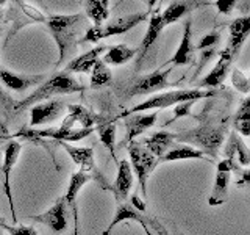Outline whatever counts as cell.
Returning a JSON list of instances; mask_svg holds the SVG:
<instances>
[{
    "mask_svg": "<svg viewBox=\"0 0 250 235\" xmlns=\"http://www.w3.org/2000/svg\"><path fill=\"white\" fill-rule=\"evenodd\" d=\"M194 6L195 5H194V2H191V0H175V2H172L166 10H164V13H161L163 25L167 27L170 24L180 21L183 16L189 13Z\"/></svg>",
    "mask_w": 250,
    "mask_h": 235,
    "instance_id": "83f0119b",
    "label": "cell"
},
{
    "mask_svg": "<svg viewBox=\"0 0 250 235\" xmlns=\"http://www.w3.org/2000/svg\"><path fill=\"white\" fill-rule=\"evenodd\" d=\"M175 141V133L174 132H166V130H160L155 132L150 138L144 140V146L147 147V151L152 155H155L156 159H161V157L166 154L170 146L174 144Z\"/></svg>",
    "mask_w": 250,
    "mask_h": 235,
    "instance_id": "cb8c5ba5",
    "label": "cell"
},
{
    "mask_svg": "<svg viewBox=\"0 0 250 235\" xmlns=\"http://www.w3.org/2000/svg\"><path fill=\"white\" fill-rule=\"evenodd\" d=\"M146 218L147 216H144L141 212H138L130 202H127V201L119 202L116 207V215L113 218V221L109 223L108 227L104 231V235H109V232H111L117 224H121L124 221H136L139 224H143V223H146Z\"/></svg>",
    "mask_w": 250,
    "mask_h": 235,
    "instance_id": "d4e9b609",
    "label": "cell"
},
{
    "mask_svg": "<svg viewBox=\"0 0 250 235\" xmlns=\"http://www.w3.org/2000/svg\"><path fill=\"white\" fill-rule=\"evenodd\" d=\"M67 210L69 207L64 201V196H61V198H58L57 202H55L50 209H47L44 213L30 216V219L35 223H41L47 226L55 234H61L67 229Z\"/></svg>",
    "mask_w": 250,
    "mask_h": 235,
    "instance_id": "8fae6325",
    "label": "cell"
},
{
    "mask_svg": "<svg viewBox=\"0 0 250 235\" xmlns=\"http://www.w3.org/2000/svg\"><path fill=\"white\" fill-rule=\"evenodd\" d=\"M109 46H96L94 49L80 55L74 60H70L66 66V72H89L94 65L100 60V55L108 50Z\"/></svg>",
    "mask_w": 250,
    "mask_h": 235,
    "instance_id": "7402d4cb",
    "label": "cell"
},
{
    "mask_svg": "<svg viewBox=\"0 0 250 235\" xmlns=\"http://www.w3.org/2000/svg\"><path fill=\"white\" fill-rule=\"evenodd\" d=\"M89 180H91V176L86 174V172H83V171H77V172H74L72 176H70L67 191L64 194V201L67 204V207H70V209L75 207L78 193H80V190L89 182Z\"/></svg>",
    "mask_w": 250,
    "mask_h": 235,
    "instance_id": "f1b7e54d",
    "label": "cell"
},
{
    "mask_svg": "<svg viewBox=\"0 0 250 235\" xmlns=\"http://www.w3.org/2000/svg\"><path fill=\"white\" fill-rule=\"evenodd\" d=\"M99 133H100V141L105 147H108V151L111 152V155L116 159V124L114 122H104L99 125Z\"/></svg>",
    "mask_w": 250,
    "mask_h": 235,
    "instance_id": "d6a6232c",
    "label": "cell"
},
{
    "mask_svg": "<svg viewBox=\"0 0 250 235\" xmlns=\"http://www.w3.org/2000/svg\"><path fill=\"white\" fill-rule=\"evenodd\" d=\"M133 187V171L128 160H121L117 163V176L113 184V194L116 202H125Z\"/></svg>",
    "mask_w": 250,
    "mask_h": 235,
    "instance_id": "ac0fdd59",
    "label": "cell"
},
{
    "mask_svg": "<svg viewBox=\"0 0 250 235\" xmlns=\"http://www.w3.org/2000/svg\"><path fill=\"white\" fill-rule=\"evenodd\" d=\"M94 129H83V127H67L61 124L60 127H50V129H23L16 133V137H23L27 140H57V141H66V143H75L86 137H89Z\"/></svg>",
    "mask_w": 250,
    "mask_h": 235,
    "instance_id": "52a82bcc",
    "label": "cell"
},
{
    "mask_svg": "<svg viewBox=\"0 0 250 235\" xmlns=\"http://www.w3.org/2000/svg\"><path fill=\"white\" fill-rule=\"evenodd\" d=\"M8 104L11 105V100L8 99V96H6V94L2 91V88H0V105H2V107H6ZM11 107L14 108V105H11Z\"/></svg>",
    "mask_w": 250,
    "mask_h": 235,
    "instance_id": "b9f144b4",
    "label": "cell"
},
{
    "mask_svg": "<svg viewBox=\"0 0 250 235\" xmlns=\"http://www.w3.org/2000/svg\"><path fill=\"white\" fill-rule=\"evenodd\" d=\"M158 119V112H152V113H131V115H125L124 116V125L125 130H127V143L136 140L139 135H143L146 130L156 124Z\"/></svg>",
    "mask_w": 250,
    "mask_h": 235,
    "instance_id": "9a60e30c",
    "label": "cell"
},
{
    "mask_svg": "<svg viewBox=\"0 0 250 235\" xmlns=\"http://www.w3.org/2000/svg\"><path fill=\"white\" fill-rule=\"evenodd\" d=\"M141 226H143V229H144V232H146V235H153V234L150 232V229H148V226H147L146 223H143V224H141Z\"/></svg>",
    "mask_w": 250,
    "mask_h": 235,
    "instance_id": "ee69618b",
    "label": "cell"
},
{
    "mask_svg": "<svg viewBox=\"0 0 250 235\" xmlns=\"http://www.w3.org/2000/svg\"><path fill=\"white\" fill-rule=\"evenodd\" d=\"M45 80L44 75H22L11 72L8 69H0V82H2L8 90L22 93L30 88H36Z\"/></svg>",
    "mask_w": 250,
    "mask_h": 235,
    "instance_id": "e0dca14e",
    "label": "cell"
},
{
    "mask_svg": "<svg viewBox=\"0 0 250 235\" xmlns=\"http://www.w3.org/2000/svg\"><path fill=\"white\" fill-rule=\"evenodd\" d=\"M192 31H191V19L185 21V28H183V38L180 41V46L177 52L172 55L169 63L175 66H183L192 63Z\"/></svg>",
    "mask_w": 250,
    "mask_h": 235,
    "instance_id": "603a6c76",
    "label": "cell"
},
{
    "mask_svg": "<svg viewBox=\"0 0 250 235\" xmlns=\"http://www.w3.org/2000/svg\"><path fill=\"white\" fill-rule=\"evenodd\" d=\"M128 155H130L131 171L136 174L141 193H143V198H146L148 177H150L153 169L156 168V164H158V159L148 152L144 144L138 143L136 140L128 143Z\"/></svg>",
    "mask_w": 250,
    "mask_h": 235,
    "instance_id": "8992f818",
    "label": "cell"
},
{
    "mask_svg": "<svg viewBox=\"0 0 250 235\" xmlns=\"http://www.w3.org/2000/svg\"><path fill=\"white\" fill-rule=\"evenodd\" d=\"M8 0H0V5H3V3H6Z\"/></svg>",
    "mask_w": 250,
    "mask_h": 235,
    "instance_id": "bcb514c9",
    "label": "cell"
},
{
    "mask_svg": "<svg viewBox=\"0 0 250 235\" xmlns=\"http://www.w3.org/2000/svg\"><path fill=\"white\" fill-rule=\"evenodd\" d=\"M229 31H230V38H229V44H227L225 49L229 50L233 57H236L250 33V18L249 16H244V18L234 19L233 22H230Z\"/></svg>",
    "mask_w": 250,
    "mask_h": 235,
    "instance_id": "d6986e66",
    "label": "cell"
},
{
    "mask_svg": "<svg viewBox=\"0 0 250 235\" xmlns=\"http://www.w3.org/2000/svg\"><path fill=\"white\" fill-rule=\"evenodd\" d=\"M205 159V154L202 151H199L197 147H192L189 144H175V146H170L169 151L164 154L160 162H177V160H202Z\"/></svg>",
    "mask_w": 250,
    "mask_h": 235,
    "instance_id": "4316f807",
    "label": "cell"
},
{
    "mask_svg": "<svg viewBox=\"0 0 250 235\" xmlns=\"http://www.w3.org/2000/svg\"><path fill=\"white\" fill-rule=\"evenodd\" d=\"M0 19H2V13H0Z\"/></svg>",
    "mask_w": 250,
    "mask_h": 235,
    "instance_id": "c3c4849f",
    "label": "cell"
},
{
    "mask_svg": "<svg viewBox=\"0 0 250 235\" xmlns=\"http://www.w3.org/2000/svg\"><path fill=\"white\" fill-rule=\"evenodd\" d=\"M22 151V144L19 141L11 140L8 141L3 147V154H2V164H0V171L3 172V191L10 204V210L13 213V224L18 223V216H16V210H14V201H13V191H11V172L18 163V159Z\"/></svg>",
    "mask_w": 250,
    "mask_h": 235,
    "instance_id": "9c48e42d",
    "label": "cell"
},
{
    "mask_svg": "<svg viewBox=\"0 0 250 235\" xmlns=\"http://www.w3.org/2000/svg\"><path fill=\"white\" fill-rule=\"evenodd\" d=\"M109 0H86V16L92 21L96 27L102 25L109 16Z\"/></svg>",
    "mask_w": 250,
    "mask_h": 235,
    "instance_id": "4dcf8cb0",
    "label": "cell"
},
{
    "mask_svg": "<svg viewBox=\"0 0 250 235\" xmlns=\"http://www.w3.org/2000/svg\"><path fill=\"white\" fill-rule=\"evenodd\" d=\"M45 25L50 30V33L58 46V63L61 66L67 60V57L75 50L78 44V36L84 30L86 18L84 14H57L45 18Z\"/></svg>",
    "mask_w": 250,
    "mask_h": 235,
    "instance_id": "6da1fadb",
    "label": "cell"
},
{
    "mask_svg": "<svg viewBox=\"0 0 250 235\" xmlns=\"http://www.w3.org/2000/svg\"><path fill=\"white\" fill-rule=\"evenodd\" d=\"M156 3H158V0H148V11H150Z\"/></svg>",
    "mask_w": 250,
    "mask_h": 235,
    "instance_id": "f6af8a7d",
    "label": "cell"
},
{
    "mask_svg": "<svg viewBox=\"0 0 250 235\" xmlns=\"http://www.w3.org/2000/svg\"><path fill=\"white\" fill-rule=\"evenodd\" d=\"M146 224H147V226H150L152 229H155L158 235H169L167 231L164 229V226H161L158 221H156V219H153V218H150V216H147V218H146Z\"/></svg>",
    "mask_w": 250,
    "mask_h": 235,
    "instance_id": "ab89813d",
    "label": "cell"
},
{
    "mask_svg": "<svg viewBox=\"0 0 250 235\" xmlns=\"http://www.w3.org/2000/svg\"><path fill=\"white\" fill-rule=\"evenodd\" d=\"M0 160H2V152H0Z\"/></svg>",
    "mask_w": 250,
    "mask_h": 235,
    "instance_id": "7dc6e473",
    "label": "cell"
},
{
    "mask_svg": "<svg viewBox=\"0 0 250 235\" xmlns=\"http://www.w3.org/2000/svg\"><path fill=\"white\" fill-rule=\"evenodd\" d=\"M219 39H221V35H219V31H216V30L209 31V33H207L199 41L197 49L199 50H205V49H209V47H216L217 43H219Z\"/></svg>",
    "mask_w": 250,
    "mask_h": 235,
    "instance_id": "e575fe53",
    "label": "cell"
},
{
    "mask_svg": "<svg viewBox=\"0 0 250 235\" xmlns=\"http://www.w3.org/2000/svg\"><path fill=\"white\" fill-rule=\"evenodd\" d=\"M194 105V100H186V102H180V104L174 105L172 108V112H174V119L177 118H183V116H188L191 115V108Z\"/></svg>",
    "mask_w": 250,
    "mask_h": 235,
    "instance_id": "8d00e7d4",
    "label": "cell"
},
{
    "mask_svg": "<svg viewBox=\"0 0 250 235\" xmlns=\"http://www.w3.org/2000/svg\"><path fill=\"white\" fill-rule=\"evenodd\" d=\"M82 91H84V85H82V82H78L75 77L70 75V72L61 70V72H57L50 78L44 80L41 85H38L36 90L33 93H30L25 99L14 104V110L16 112H21L23 108L39 104V102L50 100V97L53 96H62V94H74Z\"/></svg>",
    "mask_w": 250,
    "mask_h": 235,
    "instance_id": "7a4b0ae2",
    "label": "cell"
},
{
    "mask_svg": "<svg viewBox=\"0 0 250 235\" xmlns=\"http://www.w3.org/2000/svg\"><path fill=\"white\" fill-rule=\"evenodd\" d=\"M231 85L242 94H249V91H250L249 77L242 72L241 69H233L231 70Z\"/></svg>",
    "mask_w": 250,
    "mask_h": 235,
    "instance_id": "836d02e7",
    "label": "cell"
},
{
    "mask_svg": "<svg viewBox=\"0 0 250 235\" xmlns=\"http://www.w3.org/2000/svg\"><path fill=\"white\" fill-rule=\"evenodd\" d=\"M58 144L69 154V157L74 160V163L80 166V171L86 172V174H89L91 179L99 180V182H102V187L106 188V180L96 166V160H94V149L92 147H75L70 143H66V141H58Z\"/></svg>",
    "mask_w": 250,
    "mask_h": 235,
    "instance_id": "30bf717a",
    "label": "cell"
},
{
    "mask_svg": "<svg viewBox=\"0 0 250 235\" xmlns=\"http://www.w3.org/2000/svg\"><path fill=\"white\" fill-rule=\"evenodd\" d=\"M236 2L238 0H216V8L221 14L229 16L233 13L234 6H236Z\"/></svg>",
    "mask_w": 250,
    "mask_h": 235,
    "instance_id": "f35d334b",
    "label": "cell"
},
{
    "mask_svg": "<svg viewBox=\"0 0 250 235\" xmlns=\"http://www.w3.org/2000/svg\"><path fill=\"white\" fill-rule=\"evenodd\" d=\"M5 232H8V235H38L36 229L33 226H5Z\"/></svg>",
    "mask_w": 250,
    "mask_h": 235,
    "instance_id": "d590c367",
    "label": "cell"
},
{
    "mask_svg": "<svg viewBox=\"0 0 250 235\" xmlns=\"http://www.w3.org/2000/svg\"><path fill=\"white\" fill-rule=\"evenodd\" d=\"M113 83V74L109 68L105 65L104 61L99 60L94 68L91 69V82H89V88L91 90H100L109 86Z\"/></svg>",
    "mask_w": 250,
    "mask_h": 235,
    "instance_id": "f546056e",
    "label": "cell"
},
{
    "mask_svg": "<svg viewBox=\"0 0 250 235\" xmlns=\"http://www.w3.org/2000/svg\"><path fill=\"white\" fill-rule=\"evenodd\" d=\"M216 53H217L216 47H209V49L200 50V63L197 65V74L203 69V66H205L207 63H209L211 60H213V58L216 57Z\"/></svg>",
    "mask_w": 250,
    "mask_h": 235,
    "instance_id": "74e56055",
    "label": "cell"
},
{
    "mask_svg": "<svg viewBox=\"0 0 250 235\" xmlns=\"http://www.w3.org/2000/svg\"><path fill=\"white\" fill-rule=\"evenodd\" d=\"M234 132L239 133L241 137L250 135V99L246 97L234 116Z\"/></svg>",
    "mask_w": 250,
    "mask_h": 235,
    "instance_id": "1f68e13d",
    "label": "cell"
},
{
    "mask_svg": "<svg viewBox=\"0 0 250 235\" xmlns=\"http://www.w3.org/2000/svg\"><path fill=\"white\" fill-rule=\"evenodd\" d=\"M231 162L230 160H221L216 166V180L213 187V193H211L208 204L213 207L222 206V204L229 198V185L231 180Z\"/></svg>",
    "mask_w": 250,
    "mask_h": 235,
    "instance_id": "4fadbf2b",
    "label": "cell"
},
{
    "mask_svg": "<svg viewBox=\"0 0 250 235\" xmlns=\"http://www.w3.org/2000/svg\"><path fill=\"white\" fill-rule=\"evenodd\" d=\"M224 155L227 160L238 162L241 166H249L250 163V154L249 147L246 146L244 141L241 140V137L236 132H231L229 135V141L224 147Z\"/></svg>",
    "mask_w": 250,
    "mask_h": 235,
    "instance_id": "44dd1931",
    "label": "cell"
},
{
    "mask_svg": "<svg viewBox=\"0 0 250 235\" xmlns=\"http://www.w3.org/2000/svg\"><path fill=\"white\" fill-rule=\"evenodd\" d=\"M172 72V68L164 69V70H155L152 74L147 75H139L133 80L128 86L127 96L135 97V96H144V94H155L163 90L174 86L177 83L169 82V74Z\"/></svg>",
    "mask_w": 250,
    "mask_h": 235,
    "instance_id": "ba28073f",
    "label": "cell"
},
{
    "mask_svg": "<svg viewBox=\"0 0 250 235\" xmlns=\"http://www.w3.org/2000/svg\"><path fill=\"white\" fill-rule=\"evenodd\" d=\"M5 226H6V221H5V218H2V216H0V235H3Z\"/></svg>",
    "mask_w": 250,
    "mask_h": 235,
    "instance_id": "7bdbcfd3",
    "label": "cell"
},
{
    "mask_svg": "<svg viewBox=\"0 0 250 235\" xmlns=\"http://www.w3.org/2000/svg\"><path fill=\"white\" fill-rule=\"evenodd\" d=\"M67 116L64 118L62 124L67 127H83V129H94L96 124H104L102 118L96 113H92L91 110L84 108L82 105H67Z\"/></svg>",
    "mask_w": 250,
    "mask_h": 235,
    "instance_id": "2e32d148",
    "label": "cell"
},
{
    "mask_svg": "<svg viewBox=\"0 0 250 235\" xmlns=\"http://www.w3.org/2000/svg\"><path fill=\"white\" fill-rule=\"evenodd\" d=\"M214 94L213 90H177V91H167V93H158L155 96L148 97L147 100L141 102V104L135 105L128 112H125V115L131 113H143L147 110H164L169 107H174L180 102L186 100H199L203 97H211Z\"/></svg>",
    "mask_w": 250,
    "mask_h": 235,
    "instance_id": "277c9868",
    "label": "cell"
},
{
    "mask_svg": "<svg viewBox=\"0 0 250 235\" xmlns=\"http://www.w3.org/2000/svg\"><path fill=\"white\" fill-rule=\"evenodd\" d=\"M138 53V47H128L127 44H117V46H109L106 53L104 55L102 61L105 63L106 66H121L133 60V57Z\"/></svg>",
    "mask_w": 250,
    "mask_h": 235,
    "instance_id": "484cf974",
    "label": "cell"
},
{
    "mask_svg": "<svg viewBox=\"0 0 250 235\" xmlns=\"http://www.w3.org/2000/svg\"><path fill=\"white\" fill-rule=\"evenodd\" d=\"M225 132H227V124H219V125L207 124L197 129L175 133V141H180V143H183V144L197 146L200 147L199 151L216 159L219 147L224 143Z\"/></svg>",
    "mask_w": 250,
    "mask_h": 235,
    "instance_id": "3957f363",
    "label": "cell"
},
{
    "mask_svg": "<svg viewBox=\"0 0 250 235\" xmlns=\"http://www.w3.org/2000/svg\"><path fill=\"white\" fill-rule=\"evenodd\" d=\"M130 204H131V206L135 207L138 212H141V213H143V212H146V202L143 201V198H141V196H138V193H135V194L131 196Z\"/></svg>",
    "mask_w": 250,
    "mask_h": 235,
    "instance_id": "60d3db41",
    "label": "cell"
},
{
    "mask_svg": "<svg viewBox=\"0 0 250 235\" xmlns=\"http://www.w3.org/2000/svg\"><path fill=\"white\" fill-rule=\"evenodd\" d=\"M66 104L62 100H44L33 105L30 110V125L38 127V125L52 124L64 115Z\"/></svg>",
    "mask_w": 250,
    "mask_h": 235,
    "instance_id": "7c38bea8",
    "label": "cell"
},
{
    "mask_svg": "<svg viewBox=\"0 0 250 235\" xmlns=\"http://www.w3.org/2000/svg\"><path fill=\"white\" fill-rule=\"evenodd\" d=\"M233 60H234V57L227 49L219 53V60L216 63V66L199 82L200 88L214 90V88H217V86H221L225 82V78H227V75H229V72H230V66H231Z\"/></svg>",
    "mask_w": 250,
    "mask_h": 235,
    "instance_id": "5bb4252c",
    "label": "cell"
},
{
    "mask_svg": "<svg viewBox=\"0 0 250 235\" xmlns=\"http://www.w3.org/2000/svg\"><path fill=\"white\" fill-rule=\"evenodd\" d=\"M164 28L163 25V19H161V13L160 11H156L150 21H148V27H147V31H146V35L143 38V43H141V46L138 47V60H136V69L141 68V63H143L144 57L147 55L148 49L153 46V43L158 39L160 33H161V30Z\"/></svg>",
    "mask_w": 250,
    "mask_h": 235,
    "instance_id": "ffe728a7",
    "label": "cell"
},
{
    "mask_svg": "<svg viewBox=\"0 0 250 235\" xmlns=\"http://www.w3.org/2000/svg\"><path fill=\"white\" fill-rule=\"evenodd\" d=\"M147 16H148V13H136V14H130V16H124V18L113 19L106 24H102L99 27L92 25L89 28H86L82 43H99L100 39H105L109 36L124 35V33H127L128 30L139 25L141 22H144L147 19Z\"/></svg>",
    "mask_w": 250,
    "mask_h": 235,
    "instance_id": "5b68a950",
    "label": "cell"
}]
</instances>
